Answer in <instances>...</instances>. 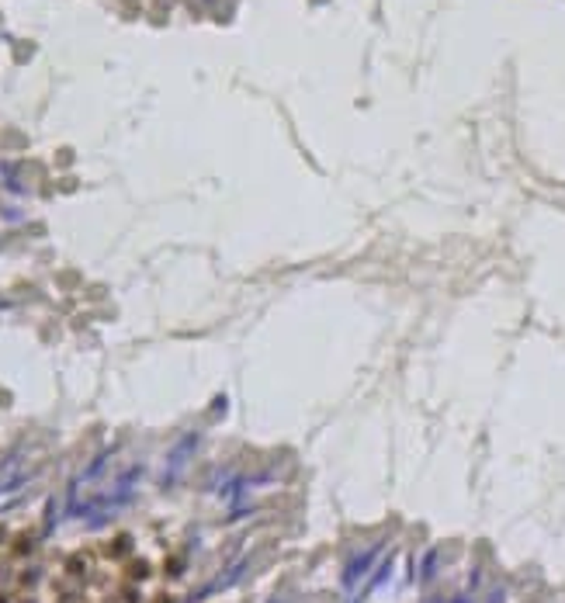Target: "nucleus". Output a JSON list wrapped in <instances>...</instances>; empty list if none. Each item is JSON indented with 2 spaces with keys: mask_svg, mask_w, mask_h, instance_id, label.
Segmentation results:
<instances>
[]
</instances>
